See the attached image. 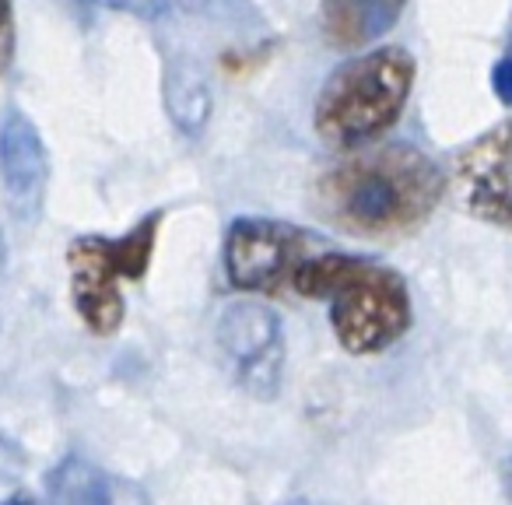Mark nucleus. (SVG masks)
<instances>
[{"label": "nucleus", "instance_id": "1", "mask_svg": "<svg viewBox=\"0 0 512 505\" xmlns=\"http://www.w3.org/2000/svg\"><path fill=\"white\" fill-rule=\"evenodd\" d=\"M446 190L449 179L414 144H362L320 176L316 211L362 239H397L425 225Z\"/></svg>", "mask_w": 512, "mask_h": 505}, {"label": "nucleus", "instance_id": "2", "mask_svg": "<svg viewBox=\"0 0 512 505\" xmlns=\"http://www.w3.org/2000/svg\"><path fill=\"white\" fill-rule=\"evenodd\" d=\"M299 295L330 306V327L348 355H379L411 330V292L400 271L351 253H320L295 267Z\"/></svg>", "mask_w": 512, "mask_h": 505}, {"label": "nucleus", "instance_id": "3", "mask_svg": "<svg viewBox=\"0 0 512 505\" xmlns=\"http://www.w3.org/2000/svg\"><path fill=\"white\" fill-rule=\"evenodd\" d=\"M418 64L404 46H379L344 60L320 88L313 127L330 148H362L400 120L411 99Z\"/></svg>", "mask_w": 512, "mask_h": 505}, {"label": "nucleus", "instance_id": "4", "mask_svg": "<svg viewBox=\"0 0 512 505\" xmlns=\"http://www.w3.org/2000/svg\"><path fill=\"white\" fill-rule=\"evenodd\" d=\"M162 211H151L120 239L106 235H81L67 249L71 267V299L85 327L99 337H109L123 323V292L120 281H141L148 274L155 253Z\"/></svg>", "mask_w": 512, "mask_h": 505}, {"label": "nucleus", "instance_id": "5", "mask_svg": "<svg viewBox=\"0 0 512 505\" xmlns=\"http://www.w3.org/2000/svg\"><path fill=\"white\" fill-rule=\"evenodd\" d=\"M449 190L477 221L512 232V120L488 127L456 155Z\"/></svg>", "mask_w": 512, "mask_h": 505}, {"label": "nucleus", "instance_id": "6", "mask_svg": "<svg viewBox=\"0 0 512 505\" xmlns=\"http://www.w3.org/2000/svg\"><path fill=\"white\" fill-rule=\"evenodd\" d=\"M218 341L232 358L242 390L256 400H274L285 372V330L278 313L260 302H235L221 313Z\"/></svg>", "mask_w": 512, "mask_h": 505}, {"label": "nucleus", "instance_id": "7", "mask_svg": "<svg viewBox=\"0 0 512 505\" xmlns=\"http://www.w3.org/2000/svg\"><path fill=\"white\" fill-rule=\"evenodd\" d=\"M302 249V235L285 221L235 218L225 235V278L239 292H278L292 278Z\"/></svg>", "mask_w": 512, "mask_h": 505}, {"label": "nucleus", "instance_id": "8", "mask_svg": "<svg viewBox=\"0 0 512 505\" xmlns=\"http://www.w3.org/2000/svg\"><path fill=\"white\" fill-rule=\"evenodd\" d=\"M0 179L18 218H36L50 186V158L36 123L22 113H11L0 130Z\"/></svg>", "mask_w": 512, "mask_h": 505}, {"label": "nucleus", "instance_id": "9", "mask_svg": "<svg viewBox=\"0 0 512 505\" xmlns=\"http://www.w3.org/2000/svg\"><path fill=\"white\" fill-rule=\"evenodd\" d=\"M407 0H327L323 4V32L341 50L376 43L397 25Z\"/></svg>", "mask_w": 512, "mask_h": 505}, {"label": "nucleus", "instance_id": "10", "mask_svg": "<svg viewBox=\"0 0 512 505\" xmlns=\"http://www.w3.org/2000/svg\"><path fill=\"white\" fill-rule=\"evenodd\" d=\"M162 99L169 120L186 137H197L207 127V116H211V85H207L204 71L193 60L186 57L169 60L162 81Z\"/></svg>", "mask_w": 512, "mask_h": 505}, {"label": "nucleus", "instance_id": "11", "mask_svg": "<svg viewBox=\"0 0 512 505\" xmlns=\"http://www.w3.org/2000/svg\"><path fill=\"white\" fill-rule=\"evenodd\" d=\"M46 495L53 502H67V505H106L113 498V488H109V477L95 463L71 453L50 470Z\"/></svg>", "mask_w": 512, "mask_h": 505}, {"label": "nucleus", "instance_id": "12", "mask_svg": "<svg viewBox=\"0 0 512 505\" xmlns=\"http://www.w3.org/2000/svg\"><path fill=\"white\" fill-rule=\"evenodd\" d=\"M15 46H18V36H15V4L11 0H0V78L11 71L15 64Z\"/></svg>", "mask_w": 512, "mask_h": 505}, {"label": "nucleus", "instance_id": "13", "mask_svg": "<svg viewBox=\"0 0 512 505\" xmlns=\"http://www.w3.org/2000/svg\"><path fill=\"white\" fill-rule=\"evenodd\" d=\"M109 8L123 11V15H134V18H162L169 11V0H102Z\"/></svg>", "mask_w": 512, "mask_h": 505}, {"label": "nucleus", "instance_id": "14", "mask_svg": "<svg viewBox=\"0 0 512 505\" xmlns=\"http://www.w3.org/2000/svg\"><path fill=\"white\" fill-rule=\"evenodd\" d=\"M491 92H495V99L502 102V106H512V57L498 60V64L491 67Z\"/></svg>", "mask_w": 512, "mask_h": 505}, {"label": "nucleus", "instance_id": "15", "mask_svg": "<svg viewBox=\"0 0 512 505\" xmlns=\"http://www.w3.org/2000/svg\"><path fill=\"white\" fill-rule=\"evenodd\" d=\"M502 488H505V498L512 502V456L502 463Z\"/></svg>", "mask_w": 512, "mask_h": 505}, {"label": "nucleus", "instance_id": "16", "mask_svg": "<svg viewBox=\"0 0 512 505\" xmlns=\"http://www.w3.org/2000/svg\"><path fill=\"white\" fill-rule=\"evenodd\" d=\"M4 264H8V242H4V232H0V274H4Z\"/></svg>", "mask_w": 512, "mask_h": 505}]
</instances>
